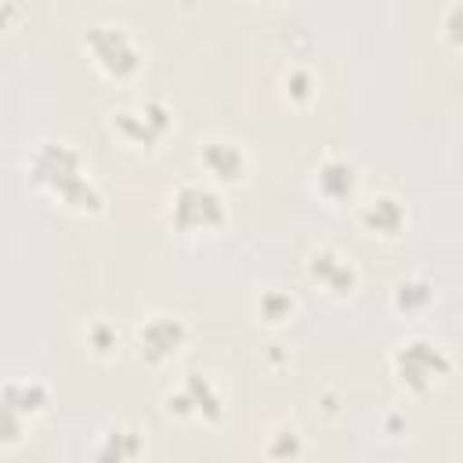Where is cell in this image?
Returning <instances> with one entry per match:
<instances>
[{
  "label": "cell",
  "instance_id": "obj_15",
  "mask_svg": "<svg viewBox=\"0 0 463 463\" xmlns=\"http://www.w3.org/2000/svg\"><path fill=\"white\" fill-rule=\"evenodd\" d=\"M80 336H83V351H87L94 362H112V358H119L123 347H127L123 326H119L116 318H109V315L87 318V326H83Z\"/></svg>",
  "mask_w": 463,
  "mask_h": 463
},
{
  "label": "cell",
  "instance_id": "obj_21",
  "mask_svg": "<svg viewBox=\"0 0 463 463\" xmlns=\"http://www.w3.org/2000/svg\"><path fill=\"white\" fill-rule=\"evenodd\" d=\"M18 22H22V7L14 0H0V33L18 29Z\"/></svg>",
  "mask_w": 463,
  "mask_h": 463
},
{
  "label": "cell",
  "instance_id": "obj_5",
  "mask_svg": "<svg viewBox=\"0 0 463 463\" xmlns=\"http://www.w3.org/2000/svg\"><path fill=\"white\" fill-rule=\"evenodd\" d=\"M109 130L123 148L152 152L174 134V109L163 98L141 94L109 112Z\"/></svg>",
  "mask_w": 463,
  "mask_h": 463
},
{
  "label": "cell",
  "instance_id": "obj_8",
  "mask_svg": "<svg viewBox=\"0 0 463 463\" xmlns=\"http://www.w3.org/2000/svg\"><path fill=\"white\" fill-rule=\"evenodd\" d=\"M300 268H304V279L329 300H351L362 286V268L354 253H347L336 242H311L304 250Z\"/></svg>",
  "mask_w": 463,
  "mask_h": 463
},
{
  "label": "cell",
  "instance_id": "obj_9",
  "mask_svg": "<svg viewBox=\"0 0 463 463\" xmlns=\"http://www.w3.org/2000/svg\"><path fill=\"white\" fill-rule=\"evenodd\" d=\"M351 210H354L358 228L365 235H373V239H398V235L409 232V203L391 188L358 192Z\"/></svg>",
  "mask_w": 463,
  "mask_h": 463
},
{
  "label": "cell",
  "instance_id": "obj_6",
  "mask_svg": "<svg viewBox=\"0 0 463 463\" xmlns=\"http://www.w3.org/2000/svg\"><path fill=\"white\" fill-rule=\"evenodd\" d=\"M163 416L177 423H199V427H221L228 416V398L221 383L203 373L188 369L166 394H163Z\"/></svg>",
  "mask_w": 463,
  "mask_h": 463
},
{
  "label": "cell",
  "instance_id": "obj_7",
  "mask_svg": "<svg viewBox=\"0 0 463 463\" xmlns=\"http://www.w3.org/2000/svg\"><path fill=\"white\" fill-rule=\"evenodd\" d=\"M188 344H192V326H188V318H181L174 311H148L130 333L137 365H145L152 373L174 365L188 351Z\"/></svg>",
  "mask_w": 463,
  "mask_h": 463
},
{
  "label": "cell",
  "instance_id": "obj_1",
  "mask_svg": "<svg viewBox=\"0 0 463 463\" xmlns=\"http://www.w3.org/2000/svg\"><path fill=\"white\" fill-rule=\"evenodd\" d=\"M25 177L36 195L47 203L76 213V217H101L109 210V192L94 177L87 156L65 137H43L33 145L25 159Z\"/></svg>",
  "mask_w": 463,
  "mask_h": 463
},
{
  "label": "cell",
  "instance_id": "obj_2",
  "mask_svg": "<svg viewBox=\"0 0 463 463\" xmlns=\"http://www.w3.org/2000/svg\"><path fill=\"white\" fill-rule=\"evenodd\" d=\"M387 365H391V376L398 383V391L405 398H430L434 391H441L456 369L452 362V351L434 340V336H423V333H412V336H402L391 354H387Z\"/></svg>",
  "mask_w": 463,
  "mask_h": 463
},
{
  "label": "cell",
  "instance_id": "obj_20",
  "mask_svg": "<svg viewBox=\"0 0 463 463\" xmlns=\"http://www.w3.org/2000/svg\"><path fill=\"white\" fill-rule=\"evenodd\" d=\"M463 4L459 0H449V7L441 11V40H445V47L456 54L459 51V43H463Z\"/></svg>",
  "mask_w": 463,
  "mask_h": 463
},
{
  "label": "cell",
  "instance_id": "obj_19",
  "mask_svg": "<svg viewBox=\"0 0 463 463\" xmlns=\"http://www.w3.org/2000/svg\"><path fill=\"white\" fill-rule=\"evenodd\" d=\"M29 420L22 412H14L7 402H0V449H18L29 438Z\"/></svg>",
  "mask_w": 463,
  "mask_h": 463
},
{
  "label": "cell",
  "instance_id": "obj_14",
  "mask_svg": "<svg viewBox=\"0 0 463 463\" xmlns=\"http://www.w3.org/2000/svg\"><path fill=\"white\" fill-rule=\"evenodd\" d=\"M0 402H7L14 412H22L29 423H36L51 409V387L33 376H14L0 383Z\"/></svg>",
  "mask_w": 463,
  "mask_h": 463
},
{
  "label": "cell",
  "instance_id": "obj_4",
  "mask_svg": "<svg viewBox=\"0 0 463 463\" xmlns=\"http://www.w3.org/2000/svg\"><path fill=\"white\" fill-rule=\"evenodd\" d=\"M83 51L94 65V72L116 87H130L141 80L148 65V51L137 40L130 25L119 22H94L83 29Z\"/></svg>",
  "mask_w": 463,
  "mask_h": 463
},
{
  "label": "cell",
  "instance_id": "obj_18",
  "mask_svg": "<svg viewBox=\"0 0 463 463\" xmlns=\"http://www.w3.org/2000/svg\"><path fill=\"white\" fill-rule=\"evenodd\" d=\"M304 434H300V427L297 423H289V420H282V423H275L271 430H268V438H264V445H260V452L268 456V459H297V456H304Z\"/></svg>",
  "mask_w": 463,
  "mask_h": 463
},
{
  "label": "cell",
  "instance_id": "obj_11",
  "mask_svg": "<svg viewBox=\"0 0 463 463\" xmlns=\"http://www.w3.org/2000/svg\"><path fill=\"white\" fill-rule=\"evenodd\" d=\"M311 188L326 206H351L362 192V170L344 152H326L311 170Z\"/></svg>",
  "mask_w": 463,
  "mask_h": 463
},
{
  "label": "cell",
  "instance_id": "obj_12",
  "mask_svg": "<svg viewBox=\"0 0 463 463\" xmlns=\"http://www.w3.org/2000/svg\"><path fill=\"white\" fill-rule=\"evenodd\" d=\"M87 452H90V459H101V463H130V459H141L148 452V438L137 423L116 420V423L98 430V438Z\"/></svg>",
  "mask_w": 463,
  "mask_h": 463
},
{
  "label": "cell",
  "instance_id": "obj_16",
  "mask_svg": "<svg viewBox=\"0 0 463 463\" xmlns=\"http://www.w3.org/2000/svg\"><path fill=\"white\" fill-rule=\"evenodd\" d=\"M253 311H257V322H260V326L282 329V326H293V322H297V315H300V297H297L293 289H286V286H264V289L257 293Z\"/></svg>",
  "mask_w": 463,
  "mask_h": 463
},
{
  "label": "cell",
  "instance_id": "obj_10",
  "mask_svg": "<svg viewBox=\"0 0 463 463\" xmlns=\"http://www.w3.org/2000/svg\"><path fill=\"white\" fill-rule=\"evenodd\" d=\"M199 174L206 181H213L217 188H235L250 177V152L239 137H224V134H213L206 141H199Z\"/></svg>",
  "mask_w": 463,
  "mask_h": 463
},
{
  "label": "cell",
  "instance_id": "obj_3",
  "mask_svg": "<svg viewBox=\"0 0 463 463\" xmlns=\"http://www.w3.org/2000/svg\"><path fill=\"white\" fill-rule=\"evenodd\" d=\"M232 210L224 199V188H217L213 181L199 177H184L177 181L166 199H163V221L174 235L195 239V235H217L228 224Z\"/></svg>",
  "mask_w": 463,
  "mask_h": 463
},
{
  "label": "cell",
  "instance_id": "obj_17",
  "mask_svg": "<svg viewBox=\"0 0 463 463\" xmlns=\"http://www.w3.org/2000/svg\"><path fill=\"white\" fill-rule=\"evenodd\" d=\"M279 90H282V101L289 105V109H311L315 101H318V90H322V83H318V72L311 69V65H304V61H289L286 69H282V76H279Z\"/></svg>",
  "mask_w": 463,
  "mask_h": 463
},
{
  "label": "cell",
  "instance_id": "obj_13",
  "mask_svg": "<svg viewBox=\"0 0 463 463\" xmlns=\"http://www.w3.org/2000/svg\"><path fill=\"white\" fill-rule=\"evenodd\" d=\"M438 304V289L427 275H402L391 286V311L398 318H423Z\"/></svg>",
  "mask_w": 463,
  "mask_h": 463
}]
</instances>
